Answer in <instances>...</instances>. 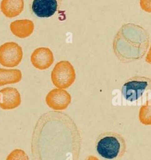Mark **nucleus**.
<instances>
[{
  "instance_id": "obj_1",
  "label": "nucleus",
  "mask_w": 151,
  "mask_h": 160,
  "mask_svg": "<svg viewBox=\"0 0 151 160\" xmlns=\"http://www.w3.org/2000/svg\"><path fill=\"white\" fill-rule=\"evenodd\" d=\"M49 158L51 160H78L81 137L73 119L65 114L53 115Z\"/></svg>"
},
{
  "instance_id": "obj_2",
  "label": "nucleus",
  "mask_w": 151,
  "mask_h": 160,
  "mask_svg": "<svg viewBox=\"0 0 151 160\" xmlns=\"http://www.w3.org/2000/svg\"><path fill=\"white\" fill-rule=\"evenodd\" d=\"M150 35L142 26L135 23L123 24L113 41V50L117 59L128 63L142 59L146 54Z\"/></svg>"
},
{
  "instance_id": "obj_3",
  "label": "nucleus",
  "mask_w": 151,
  "mask_h": 160,
  "mask_svg": "<svg viewBox=\"0 0 151 160\" xmlns=\"http://www.w3.org/2000/svg\"><path fill=\"white\" fill-rule=\"evenodd\" d=\"M95 148L102 158L108 160H118L125 154L127 144L122 135L108 131L99 134L95 141Z\"/></svg>"
},
{
  "instance_id": "obj_4",
  "label": "nucleus",
  "mask_w": 151,
  "mask_h": 160,
  "mask_svg": "<svg viewBox=\"0 0 151 160\" xmlns=\"http://www.w3.org/2000/svg\"><path fill=\"white\" fill-rule=\"evenodd\" d=\"M151 91V78L142 76H135L125 81L122 88L123 98L128 101H135Z\"/></svg>"
},
{
  "instance_id": "obj_5",
  "label": "nucleus",
  "mask_w": 151,
  "mask_h": 160,
  "mask_svg": "<svg viewBox=\"0 0 151 160\" xmlns=\"http://www.w3.org/2000/svg\"><path fill=\"white\" fill-rule=\"evenodd\" d=\"M75 70L68 61L58 62L51 72V81L58 88H68L75 82Z\"/></svg>"
},
{
  "instance_id": "obj_6",
  "label": "nucleus",
  "mask_w": 151,
  "mask_h": 160,
  "mask_svg": "<svg viewBox=\"0 0 151 160\" xmlns=\"http://www.w3.org/2000/svg\"><path fill=\"white\" fill-rule=\"evenodd\" d=\"M23 58L22 48L16 42H8L0 46V64L8 68L17 66Z\"/></svg>"
},
{
  "instance_id": "obj_7",
  "label": "nucleus",
  "mask_w": 151,
  "mask_h": 160,
  "mask_svg": "<svg viewBox=\"0 0 151 160\" xmlns=\"http://www.w3.org/2000/svg\"><path fill=\"white\" fill-rule=\"evenodd\" d=\"M63 0H31L30 11L38 18H49L60 8Z\"/></svg>"
},
{
  "instance_id": "obj_8",
  "label": "nucleus",
  "mask_w": 151,
  "mask_h": 160,
  "mask_svg": "<svg viewBox=\"0 0 151 160\" xmlns=\"http://www.w3.org/2000/svg\"><path fill=\"white\" fill-rule=\"evenodd\" d=\"M47 105L55 111L66 109L71 103V97L70 93L63 89L55 88L51 90L45 98Z\"/></svg>"
},
{
  "instance_id": "obj_9",
  "label": "nucleus",
  "mask_w": 151,
  "mask_h": 160,
  "mask_svg": "<svg viewBox=\"0 0 151 160\" xmlns=\"http://www.w3.org/2000/svg\"><path fill=\"white\" fill-rule=\"evenodd\" d=\"M53 54L48 48H38L31 55L32 64L34 68L39 70H44L49 68L53 63Z\"/></svg>"
},
{
  "instance_id": "obj_10",
  "label": "nucleus",
  "mask_w": 151,
  "mask_h": 160,
  "mask_svg": "<svg viewBox=\"0 0 151 160\" xmlns=\"http://www.w3.org/2000/svg\"><path fill=\"white\" fill-rule=\"evenodd\" d=\"M21 102V95L14 88L7 87L0 90V108L4 110L18 107Z\"/></svg>"
},
{
  "instance_id": "obj_11",
  "label": "nucleus",
  "mask_w": 151,
  "mask_h": 160,
  "mask_svg": "<svg viewBox=\"0 0 151 160\" xmlns=\"http://www.w3.org/2000/svg\"><path fill=\"white\" fill-rule=\"evenodd\" d=\"M34 23L29 19H18L10 24L12 33L19 38L29 36L34 31Z\"/></svg>"
},
{
  "instance_id": "obj_12",
  "label": "nucleus",
  "mask_w": 151,
  "mask_h": 160,
  "mask_svg": "<svg viewBox=\"0 0 151 160\" xmlns=\"http://www.w3.org/2000/svg\"><path fill=\"white\" fill-rule=\"evenodd\" d=\"M1 10L7 18H14L18 16L24 8L23 0H2Z\"/></svg>"
},
{
  "instance_id": "obj_13",
  "label": "nucleus",
  "mask_w": 151,
  "mask_h": 160,
  "mask_svg": "<svg viewBox=\"0 0 151 160\" xmlns=\"http://www.w3.org/2000/svg\"><path fill=\"white\" fill-rule=\"evenodd\" d=\"M21 78L22 73L19 69L0 68V86L18 83L21 81Z\"/></svg>"
},
{
  "instance_id": "obj_14",
  "label": "nucleus",
  "mask_w": 151,
  "mask_h": 160,
  "mask_svg": "<svg viewBox=\"0 0 151 160\" xmlns=\"http://www.w3.org/2000/svg\"><path fill=\"white\" fill-rule=\"evenodd\" d=\"M138 119L144 125H151V99L147 100L139 109Z\"/></svg>"
},
{
  "instance_id": "obj_15",
  "label": "nucleus",
  "mask_w": 151,
  "mask_h": 160,
  "mask_svg": "<svg viewBox=\"0 0 151 160\" xmlns=\"http://www.w3.org/2000/svg\"><path fill=\"white\" fill-rule=\"evenodd\" d=\"M6 160H29V158L23 150L16 149L9 154Z\"/></svg>"
},
{
  "instance_id": "obj_16",
  "label": "nucleus",
  "mask_w": 151,
  "mask_h": 160,
  "mask_svg": "<svg viewBox=\"0 0 151 160\" xmlns=\"http://www.w3.org/2000/svg\"><path fill=\"white\" fill-rule=\"evenodd\" d=\"M140 6L143 11L151 12V0H140Z\"/></svg>"
},
{
  "instance_id": "obj_17",
  "label": "nucleus",
  "mask_w": 151,
  "mask_h": 160,
  "mask_svg": "<svg viewBox=\"0 0 151 160\" xmlns=\"http://www.w3.org/2000/svg\"><path fill=\"white\" fill-rule=\"evenodd\" d=\"M145 61L151 64V45H150V47L149 48V50L146 55V57H145Z\"/></svg>"
},
{
  "instance_id": "obj_18",
  "label": "nucleus",
  "mask_w": 151,
  "mask_h": 160,
  "mask_svg": "<svg viewBox=\"0 0 151 160\" xmlns=\"http://www.w3.org/2000/svg\"><path fill=\"white\" fill-rule=\"evenodd\" d=\"M85 160H99L98 158H96L95 156L93 155H90L88 156L87 158H86V159Z\"/></svg>"
}]
</instances>
